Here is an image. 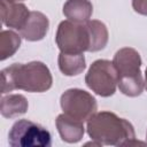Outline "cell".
Returning <instances> with one entry per match:
<instances>
[{"instance_id": "obj_1", "label": "cell", "mask_w": 147, "mask_h": 147, "mask_svg": "<svg viewBox=\"0 0 147 147\" xmlns=\"http://www.w3.org/2000/svg\"><path fill=\"white\" fill-rule=\"evenodd\" d=\"M52 84L53 77L51 70L40 61L13 63L1 70V94L14 90L41 93L48 91Z\"/></svg>"}, {"instance_id": "obj_2", "label": "cell", "mask_w": 147, "mask_h": 147, "mask_svg": "<svg viewBox=\"0 0 147 147\" xmlns=\"http://www.w3.org/2000/svg\"><path fill=\"white\" fill-rule=\"evenodd\" d=\"M86 131L92 140L107 146H131L144 144L136 140L133 125L125 118L118 117L111 111L93 114L86 125Z\"/></svg>"}, {"instance_id": "obj_3", "label": "cell", "mask_w": 147, "mask_h": 147, "mask_svg": "<svg viewBox=\"0 0 147 147\" xmlns=\"http://www.w3.org/2000/svg\"><path fill=\"white\" fill-rule=\"evenodd\" d=\"M113 64L117 71V86L127 96H138L142 93L145 82L141 75V57L138 51L131 47L118 49L113 59Z\"/></svg>"}, {"instance_id": "obj_4", "label": "cell", "mask_w": 147, "mask_h": 147, "mask_svg": "<svg viewBox=\"0 0 147 147\" xmlns=\"http://www.w3.org/2000/svg\"><path fill=\"white\" fill-rule=\"evenodd\" d=\"M11 147H49L52 136L44 126L29 119L16 121L8 133Z\"/></svg>"}, {"instance_id": "obj_5", "label": "cell", "mask_w": 147, "mask_h": 147, "mask_svg": "<svg viewBox=\"0 0 147 147\" xmlns=\"http://www.w3.org/2000/svg\"><path fill=\"white\" fill-rule=\"evenodd\" d=\"M55 41L63 53H84L90 48V33L86 23H77L70 20L62 21L56 30Z\"/></svg>"}, {"instance_id": "obj_6", "label": "cell", "mask_w": 147, "mask_h": 147, "mask_svg": "<svg viewBox=\"0 0 147 147\" xmlns=\"http://www.w3.org/2000/svg\"><path fill=\"white\" fill-rule=\"evenodd\" d=\"M117 82V71L113 64V61L110 62L109 60L94 61L85 76L87 87L95 94L103 98L111 96L116 92Z\"/></svg>"}, {"instance_id": "obj_7", "label": "cell", "mask_w": 147, "mask_h": 147, "mask_svg": "<svg viewBox=\"0 0 147 147\" xmlns=\"http://www.w3.org/2000/svg\"><path fill=\"white\" fill-rule=\"evenodd\" d=\"M60 105L64 114L82 122H87L96 113L98 108L95 98L82 88H69L64 91L60 98Z\"/></svg>"}, {"instance_id": "obj_8", "label": "cell", "mask_w": 147, "mask_h": 147, "mask_svg": "<svg viewBox=\"0 0 147 147\" xmlns=\"http://www.w3.org/2000/svg\"><path fill=\"white\" fill-rule=\"evenodd\" d=\"M0 1H1L2 24L18 31L22 30L30 16V10L28 9V7L24 3L16 0H0Z\"/></svg>"}, {"instance_id": "obj_9", "label": "cell", "mask_w": 147, "mask_h": 147, "mask_svg": "<svg viewBox=\"0 0 147 147\" xmlns=\"http://www.w3.org/2000/svg\"><path fill=\"white\" fill-rule=\"evenodd\" d=\"M61 139L68 144H76L82 140L85 133L84 122L75 119L67 114H60L55 121Z\"/></svg>"}, {"instance_id": "obj_10", "label": "cell", "mask_w": 147, "mask_h": 147, "mask_svg": "<svg viewBox=\"0 0 147 147\" xmlns=\"http://www.w3.org/2000/svg\"><path fill=\"white\" fill-rule=\"evenodd\" d=\"M49 28L48 17L40 11H30V16L23 26L20 30V34L28 41H38L45 38Z\"/></svg>"}, {"instance_id": "obj_11", "label": "cell", "mask_w": 147, "mask_h": 147, "mask_svg": "<svg viewBox=\"0 0 147 147\" xmlns=\"http://www.w3.org/2000/svg\"><path fill=\"white\" fill-rule=\"evenodd\" d=\"M93 13V5L90 0H67L63 5V15L77 23H86Z\"/></svg>"}, {"instance_id": "obj_12", "label": "cell", "mask_w": 147, "mask_h": 147, "mask_svg": "<svg viewBox=\"0 0 147 147\" xmlns=\"http://www.w3.org/2000/svg\"><path fill=\"white\" fill-rule=\"evenodd\" d=\"M29 103L22 94H8L1 98L0 113L5 118H14L28 111Z\"/></svg>"}, {"instance_id": "obj_13", "label": "cell", "mask_w": 147, "mask_h": 147, "mask_svg": "<svg viewBox=\"0 0 147 147\" xmlns=\"http://www.w3.org/2000/svg\"><path fill=\"white\" fill-rule=\"evenodd\" d=\"M57 63H59V68H60L61 72L63 75L70 76V77L82 74L86 68L84 53L74 54V53L60 52Z\"/></svg>"}, {"instance_id": "obj_14", "label": "cell", "mask_w": 147, "mask_h": 147, "mask_svg": "<svg viewBox=\"0 0 147 147\" xmlns=\"http://www.w3.org/2000/svg\"><path fill=\"white\" fill-rule=\"evenodd\" d=\"M90 33V48L88 52H99L107 46L109 33L105 23L98 20H90L86 22Z\"/></svg>"}, {"instance_id": "obj_15", "label": "cell", "mask_w": 147, "mask_h": 147, "mask_svg": "<svg viewBox=\"0 0 147 147\" xmlns=\"http://www.w3.org/2000/svg\"><path fill=\"white\" fill-rule=\"evenodd\" d=\"M21 34L11 30H2L0 34V60L13 56L21 46Z\"/></svg>"}, {"instance_id": "obj_16", "label": "cell", "mask_w": 147, "mask_h": 147, "mask_svg": "<svg viewBox=\"0 0 147 147\" xmlns=\"http://www.w3.org/2000/svg\"><path fill=\"white\" fill-rule=\"evenodd\" d=\"M132 7L136 13L147 16V0H132Z\"/></svg>"}, {"instance_id": "obj_17", "label": "cell", "mask_w": 147, "mask_h": 147, "mask_svg": "<svg viewBox=\"0 0 147 147\" xmlns=\"http://www.w3.org/2000/svg\"><path fill=\"white\" fill-rule=\"evenodd\" d=\"M145 85H146V90H147V68L145 70Z\"/></svg>"}, {"instance_id": "obj_18", "label": "cell", "mask_w": 147, "mask_h": 147, "mask_svg": "<svg viewBox=\"0 0 147 147\" xmlns=\"http://www.w3.org/2000/svg\"><path fill=\"white\" fill-rule=\"evenodd\" d=\"M146 141H147V131H146Z\"/></svg>"}, {"instance_id": "obj_19", "label": "cell", "mask_w": 147, "mask_h": 147, "mask_svg": "<svg viewBox=\"0 0 147 147\" xmlns=\"http://www.w3.org/2000/svg\"><path fill=\"white\" fill-rule=\"evenodd\" d=\"M16 1H23V0H16Z\"/></svg>"}]
</instances>
